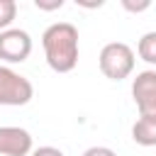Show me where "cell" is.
I'll list each match as a JSON object with an SVG mask.
<instances>
[{
	"label": "cell",
	"mask_w": 156,
	"mask_h": 156,
	"mask_svg": "<svg viewBox=\"0 0 156 156\" xmlns=\"http://www.w3.org/2000/svg\"><path fill=\"white\" fill-rule=\"evenodd\" d=\"M44 56L51 71L56 73H71L78 66V29L71 22H54L41 34Z\"/></svg>",
	"instance_id": "cell-1"
},
{
	"label": "cell",
	"mask_w": 156,
	"mask_h": 156,
	"mask_svg": "<svg viewBox=\"0 0 156 156\" xmlns=\"http://www.w3.org/2000/svg\"><path fill=\"white\" fill-rule=\"evenodd\" d=\"M134 61H136L134 51L124 41H110V44H105L102 51H100V58H98L102 76L110 78V80H124V78H129L132 71H134Z\"/></svg>",
	"instance_id": "cell-2"
},
{
	"label": "cell",
	"mask_w": 156,
	"mask_h": 156,
	"mask_svg": "<svg viewBox=\"0 0 156 156\" xmlns=\"http://www.w3.org/2000/svg\"><path fill=\"white\" fill-rule=\"evenodd\" d=\"M32 98H34L32 80L10 66H0V105L20 107V105H27Z\"/></svg>",
	"instance_id": "cell-3"
},
{
	"label": "cell",
	"mask_w": 156,
	"mask_h": 156,
	"mask_svg": "<svg viewBox=\"0 0 156 156\" xmlns=\"http://www.w3.org/2000/svg\"><path fill=\"white\" fill-rule=\"evenodd\" d=\"M132 98L136 102L139 117L156 119V71L154 68L136 73V78L132 80Z\"/></svg>",
	"instance_id": "cell-4"
},
{
	"label": "cell",
	"mask_w": 156,
	"mask_h": 156,
	"mask_svg": "<svg viewBox=\"0 0 156 156\" xmlns=\"http://www.w3.org/2000/svg\"><path fill=\"white\" fill-rule=\"evenodd\" d=\"M32 54V37L24 29L10 27L0 32V58L5 63H22Z\"/></svg>",
	"instance_id": "cell-5"
},
{
	"label": "cell",
	"mask_w": 156,
	"mask_h": 156,
	"mask_svg": "<svg viewBox=\"0 0 156 156\" xmlns=\"http://www.w3.org/2000/svg\"><path fill=\"white\" fill-rule=\"evenodd\" d=\"M32 154V134L22 127L5 124L0 127V156H29Z\"/></svg>",
	"instance_id": "cell-6"
},
{
	"label": "cell",
	"mask_w": 156,
	"mask_h": 156,
	"mask_svg": "<svg viewBox=\"0 0 156 156\" xmlns=\"http://www.w3.org/2000/svg\"><path fill=\"white\" fill-rule=\"evenodd\" d=\"M132 139L139 146H156V119L139 117L132 124Z\"/></svg>",
	"instance_id": "cell-7"
},
{
	"label": "cell",
	"mask_w": 156,
	"mask_h": 156,
	"mask_svg": "<svg viewBox=\"0 0 156 156\" xmlns=\"http://www.w3.org/2000/svg\"><path fill=\"white\" fill-rule=\"evenodd\" d=\"M136 54H139L141 61L156 66V32L141 34V39H139V44H136Z\"/></svg>",
	"instance_id": "cell-8"
},
{
	"label": "cell",
	"mask_w": 156,
	"mask_h": 156,
	"mask_svg": "<svg viewBox=\"0 0 156 156\" xmlns=\"http://www.w3.org/2000/svg\"><path fill=\"white\" fill-rule=\"evenodd\" d=\"M15 17H17V2L15 0H0V32L10 29Z\"/></svg>",
	"instance_id": "cell-9"
},
{
	"label": "cell",
	"mask_w": 156,
	"mask_h": 156,
	"mask_svg": "<svg viewBox=\"0 0 156 156\" xmlns=\"http://www.w3.org/2000/svg\"><path fill=\"white\" fill-rule=\"evenodd\" d=\"M122 7H124V10H129V12H144V10H149V7H151V2H149V0H141V2L122 0Z\"/></svg>",
	"instance_id": "cell-10"
},
{
	"label": "cell",
	"mask_w": 156,
	"mask_h": 156,
	"mask_svg": "<svg viewBox=\"0 0 156 156\" xmlns=\"http://www.w3.org/2000/svg\"><path fill=\"white\" fill-rule=\"evenodd\" d=\"M83 156H117L110 146H90L83 151Z\"/></svg>",
	"instance_id": "cell-11"
},
{
	"label": "cell",
	"mask_w": 156,
	"mask_h": 156,
	"mask_svg": "<svg viewBox=\"0 0 156 156\" xmlns=\"http://www.w3.org/2000/svg\"><path fill=\"white\" fill-rule=\"evenodd\" d=\"M29 156H63V151L56 146H39V149H32Z\"/></svg>",
	"instance_id": "cell-12"
},
{
	"label": "cell",
	"mask_w": 156,
	"mask_h": 156,
	"mask_svg": "<svg viewBox=\"0 0 156 156\" xmlns=\"http://www.w3.org/2000/svg\"><path fill=\"white\" fill-rule=\"evenodd\" d=\"M34 5L39 10H61L63 7V0H34Z\"/></svg>",
	"instance_id": "cell-13"
}]
</instances>
